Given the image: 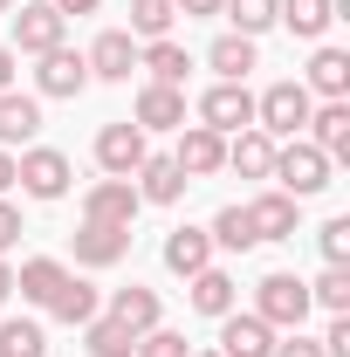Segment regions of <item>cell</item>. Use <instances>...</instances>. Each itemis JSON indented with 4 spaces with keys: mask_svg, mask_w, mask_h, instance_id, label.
<instances>
[{
    "mask_svg": "<svg viewBox=\"0 0 350 357\" xmlns=\"http://www.w3.org/2000/svg\"><path fill=\"white\" fill-rule=\"evenodd\" d=\"M330 172H337V165H330V158H323L309 137H289V144H275V165H268V178H275L289 199H309V192H323V185H330Z\"/></svg>",
    "mask_w": 350,
    "mask_h": 357,
    "instance_id": "cell-1",
    "label": "cell"
},
{
    "mask_svg": "<svg viewBox=\"0 0 350 357\" xmlns=\"http://www.w3.org/2000/svg\"><path fill=\"white\" fill-rule=\"evenodd\" d=\"M309 110H316V96H309L303 83H268L261 96H254V131H268V137H303L309 131Z\"/></svg>",
    "mask_w": 350,
    "mask_h": 357,
    "instance_id": "cell-2",
    "label": "cell"
},
{
    "mask_svg": "<svg viewBox=\"0 0 350 357\" xmlns=\"http://www.w3.org/2000/svg\"><path fill=\"white\" fill-rule=\"evenodd\" d=\"M309 310H316L309 303V282H296V275H261L254 282V316L268 330H303Z\"/></svg>",
    "mask_w": 350,
    "mask_h": 357,
    "instance_id": "cell-3",
    "label": "cell"
},
{
    "mask_svg": "<svg viewBox=\"0 0 350 357\" xmlns=\"http://www.w3.org/2000/svg\"><path fill=\"white\" fill-rule=\"evenodd\" d=\"M14 185H21L28 199H62V192H69V158L48 151V144H28V151L14 158Z\"/></svg>",
    "mask_w": 350,
    "mask_h": 357,
    "instance_id": "cell-4",
    "label": "cell"
},
{
    "mask_svg": "<svg viewBox=\"0 0 350 357\" xmlns=\"http://www.w3.org/2000/svg\"><path fill=\"white\" fill-rule=\"evenodd\" d=\"M199 124L220 131V137L248 131V124H254V96H248V83H213L206 96H199Z\"/></svg>",
    "mask_w": 350,
    "mask_h": 357,
    "instance_id": "cell-5",
    "label": "cell"
},
{
    "mask_svg": "<svg viewBox=\"0 0 350 357\" xmlns=\"http://www.w3.org/2000/svg\"><path fill=\"white\" fill-rule=\"evenodd\" d=\"M137 206H144V199H137L131 178H96L83 192V220H96V227H131Z\"/></svg>",
    "mask_w": 350,
    "mask_h": 357,
    "instance_id": "cell-6",
    "label": "cell"
},
{
    "mask_svg": "<svg viewBox=\"0 0 350 357\" xmlns=\"http://www.w3.org/2000/svg\"><path fill=\"white\" fill-rule=\"evenodd\" d=\"M144 158H151V151H144V131H137L131 117H124V124H103V131H96V165H103L110 178H131Z\"/></svg>",
    "mask_w": 350,
    "mask_h": 357,
    "instance_id": "cell-7",
    "label": "cell"
},
{
    "mask_svg": "<svg viewBox=\"0 0 350 357\" xmlns=\"http://www.w3.org/2000/svg\"><path fill=\"white\" fill-rule=\"evenodd\" d=\"M172 165L185 178H213L220 165H227V137L206 131V124H178V151H172Z\"/></svg>",
    "mask_w": 350,
    "mask_h": 357,
    "instance_id": "cell-8",
    "label": "cell"
},
{
    "mask_svg": "<svg viewBox=\"0 0 350 357\" xmlns=\"http://www.w3.org/2000/svg\"><path fill=\"white\" fill-rule=\"evenodd\" d=\"M83 62H89V76H96V83H131V69H137V42L124 35V28H103V35L89 42Z\"/></svg>",
    "mask_w": 350,
    "mask_h": 357,
    "instance_id": "cell-9",
    "label": "cell"
},
{
    "mask_svg": "<svg viewBox=\"0 0 350 357\" xmlns=\"http://www.w3.org/2000/svg\"><path fill=\"white\" fill-rule=\"evenodd\" d=\"M14 48H21V55H48V48H62V14H55L48 0L14 7Z\"/></svg>",
    "mask_w": 350,
    "mask_h": 357,
    "instance_id": "cell-10",
    "label": "cell"
},
{
    "mask_svg": "<svg viewBox=\"0 0 350 357\" xmlns=\"http://www.w3.org/2000/svg\"><path fill=\"white\" fill-rule=\"evenodd\" d=\"M309 144L330 158V165H350V103L330 96L323 110H309Z\"/></svg>",
    "mask_w": 350,
    "mask_h": 357,
    "instance_id": "cell-11",
    "label": "cell"
},
{
    "mask_svg": "<svg viewBox=\"0 0 350 357\" xmlns=\"http://www.w3.org/2000/svg\"><path fill=\"white\" fill-rule=\"evenodd\" d=\"M268 351H275V330H268L254 310H248V316H241V310L220 316V357H268Z\"/></svg>",
    "mask_w": 350,
    "mask_h": 357,
    "instance_id": "cell-12",
    "label": "cell"
},
{
    "mask_svg": "<svg viewBox=\"0 0 350 357\" xmlns=\"http://www.w3.org/2000/svg\"><path fill=\"white\" fill-rule=\"evenodd\" d=\"M35 89H42V96H83L89 89V62L76 48H48L42 69H35Z\"/></svg>",
    "mask_w": 350,
    "mask_h": 357,
    "instance_id": "cell-13",
    "label": "cell"
},
{
    "mask_svg": "<svg viewBox=\"0 0 350 357\" xmlns=\"http://www.w3.org/2000/svg\"><path fill=\"white\" fill-rule=\"evenodd\" d=\"M178 124H185V89H172V83L137 89V131H178Z\"/></svg>",
    "mask_w": 350,
    "mask_h": 357,
    "instance_id": "cell-14",
    "label": "cell"
},
{
    "mask_svg": "<svg viewBox=\"0 0 350 357\" xmlns=\"http://www.w3.org/2000/svg\"><path fill=\"white\" fill-rule=\"evenodd\" d=\"M131 255V227H96L83 220V234H76V261L83 268H117Z\"/></svg>",
    "mask_w": 350,
    "mask_h": 357,
    "instance_id": "cell-15",
    "label": "cell"
},
{
    "mask_svg": "<svg viewBox=\"0 0 350 357\" xmlns=\"http://www.w3.org/2000/svg\"><path fill=\"white\" fill-rule=\"evenodd\" d=\"M165 268L185 275V282H192L199 268H213V234H206V227H172V234H165Z\"/></svg>",
    "mask_w": 350,
    "mask_h": 357,
    "instance_id": "cell-16",
    "label": "cell"
},
{
    "mask_svg": "<svg viewBox=\"0 0 350 357\" xmlns=\"http://www.w3.org/2000/svg\"><path fill=\"white\" fill-rule=\"evenodd\" d=\"M158 316H165V303H158V289H144V282H131V289H117V296H110V323H124L131 337L158 330Z\"/></svg>",
    "mask_w": 350,
    "mask_h": 357,
    "instance_id": "cell-17",
    "label": "cell"
},
{
    "mask_svg": "<svg viewBox=\"0 0 350 357\" xmlns=\"http://www.w3.org/2000/svg\"><path fill=\"white\" fill-rule=\"evenodd\" d=\"M296 213H303V199H289L282 185H275V192H261V199L248 206V220H254V234H261V241H296Z\"/></svg>",
    "mask_w": 350,
    "mask_h": 357,
    "instance_id": "cell-18",
    "label": "cell"
},
{
    "mask_svg": "<svg viewBox=\"0 0 350 357\" xmlns=\"http://www.w3.org/2000/svg\"><path fill=\"white\" fill-rule=\"evenodd\" d=\"M131 185H137V199H151V206H172V199L192 185V178L178 172L172 158H144V165L131 172Z\"/></svg>",
    "mask_w": 350,
    "mask_h": 357,
    "instance_id": "cell-19",
    "label": "cell"
},
{
    "mask_svg": "<svg viewBox=\"0 0 350 357\" xmlns=\"http://www.w3.org/2000/svg\"><path fill=\"white\" fill-rule=\"evenodd\" d=\"M35 131H42V103H35V96H21V89H7V96H0V151L28 144Z\"/></svg>",
    "mask_w": 350,
    "mask_h": 357,
    "instance_id": "cell-20",
    "label": "cell"
},
{
    "mask_svg": "<svg viewBox=\"0 0 350 357\" xmlns=\"http://www.w3.org/2000/svg\"><path fill=\"white\" fill-rule=\"evenodd\" d=\"M227 165H234L241 178H268V165H275V137L254 131V124L234 131V137H227Z\"/></svg>",
    "mask_w": 350,
    "mask_h": 357,
    "instance_id": "cell-21",
    "label": "cell"
},
{
    "mask_svg": "<svg viewBox=\"0 0 350 357\" xmlns=\"http://www.w3.org/2000/svg\"><path fill=\"white\" fill-rule=\"evenodd\" d=\"M137 69H151V83H185V69H192V55H185V42H172V35H165V42H144L137 48Z\"/></svg>",
    "mask_w": 350,
    "mask_h": 357,
    "instance_id": "cell-22",
    "label": "cell"
},
{
    "mask_svg": "<svg viewBox=\"0 0 350 357\" xmlns=\"http://www.w3.org/2000/svg\"><path fill=\"white\" fill-rule=\"evenodd\" d=\"M303 89H309V96H323V103H330V96H350V55H344V48H316Z\"/></svg>",
    "mask_w": 350,
    "mask_h": 357,
    "instance_id": "cell-23",
    "label": "cell"
},
{
    "mask_svg": "<svg viewBox=\"0 0 350 357\" xmlns=\"http://www.w3.org/2000/svg\"><path fill=\"white\" fill-rule=\"evenodd\" d=\"M234 303H241V289H234L227 268H199V275H192V310L199 316H227Z\"/></svg>",
    "mask_w": 350,
    "mask_h": 357,
    "instance_id": "cell-24",
    "label": "cell"
},
{
    "mask_svg": "<svg viewBox=\"0 0 350 357\" xmlns=\"http://www.w3.org/2000/svg\"><path fill=\"white\" fill-rule=\"evenodd\" d=\"M206 234H213V248H227V255H248V248H261V234H254V220H248V206H220Z\"/></svg>",
    "mask_w": 350,
    "mask_h": 357,
    "instance_id": "cell-25",
    "label": "cell"
},
{
    "mask_svg": "<svg viewBox=\"0 0 350 357\" xmlns=\"http://www.w3.org/2000/svg\"><path fill=\"white\" fill-rule=\"evenodd\" d=\"M62 275H69L62 261L35 255V261H21V275H14V296H28V303H42V310H48V296L62 289Z\"/></svg>",
    "mask_w": 350,
    "mask_h": 357,
    "instance_id": "cell-26",
    "label": "cell"
},
{
    "mask_svg": "<svg viewBox=\"0 0 350 357\" xmlns=\"http://www.w3.org/2000/svg\"><path fill=\"white\" fill-rule=\"evenodd\" d=\"M172 21H178V7L172 0H131V42H165L172 35Z\"/></svg>",
    "mask_w": 350,
    "mask_h": 357,
    "instance_id": "cell-27",
    "label": "cell"
},
{
    "mask_svg": "<svg viewBox=\"0 0 350 357\" xmlns=\"http://www.w3.org/2000/svg\"><path fill=\"white\" fill-rule=\"evenodd\" d=\"M206 62L220 69V83H248V69H254V42H248V35H220V42L206 48Z\"/></svg>",
    "mask_w": 350,
    "mask_h": 357,
    "instance_id": "cell-28",
    "label": "cell"
},
{
    "mask_svg": "<svg viewBox=\"0 0 350 357\" xmlns=\"http://www.w3.org/2000/svg\"><path fill=\"white\" fill-rule=\"evenodd\" d=\"M275 21H289V35H303V42H316L337 14H330V0H282L275 7Z\"/></svg>",
    "mask_w": 350,
    "mask_h": 357,
    "instance_id": "cell-29",
    "label": "cell"
},
{
    "mask_svg": "<svg viewBox=\"0 0 350 357\" xmlns=\"http://www.w3.org/2000/svg\"><path fill=\"white\" fill-rule=\"evenodd\" d=\"M83 344H89V357H131L137 351V337L124 330V323H110V316H89V323H83Z\"/></svg>",
    "mask_w": 350,
    "mask_h": 357,
    "instance_id": "cell-30",
    "label": "cell"
},
{
    "mask_svg": "<svg viewBox=\"0 0 350 357\" xmlns=\"http://www.w3.org/2000/svg\"><path fill=\"white\" fill-rule=\"evenodd\" d=\"M48 316H62V323H89V316H96V289L76 282V275H62V289L48 296Z\"/></svg>",
    "mask_w": 350,
    "mask_h": 357,
    "instance_id": "cell-31",
    "label": "cell"
},
{
    "mask_svg": "<svg viewBox=\"0 0 350 357\" xmlns=\"http://www.w3.org/2000/svg\"><path fill=\"white\" fill-rule=\"evenodd\" d=\"M42 351H48V337H42V323H35V316L0 323V357H42Z\"/></svg>",
    "mask_w": 350,
    "mask_h": 357,
    "instance_id": "cell-32",
    "label": "cell"
},
{
    "mask_svg": "<svg viewBox=\"0 0 350 357\" xmlns=\"http://www.w3.org/2000/svg\"><path fill=\"white\" fill-rule=\"evenodd\" d=\"M275 7H282V0H227L220 14L234 21V35H248V42H254L261 28H275Z\"/></svg>",
    "mask_w": 350,
    "mask_h": 357,
    "instance_id": "cell-33",
    "label": "cell"
},
{
    "mask_svg": "<svg viewBox=\"0 0 350 357\" xmlns=\"http://www.w3.org/2000/svg\"><path fill=\"white\" fill-rule=\"evenodd\" d=\"M309 303H323L330 316H350V268H323L309 282Z\"/></svg>",
    "mask_w": 350,
    "mask_h": 357,
    "instance_id": "cell-34",
    "label": "cell"
},
{
    "mask_svg": "<svg viewBox=\"0 0 350 357\" xmlns=\"http://www.w3.org/2000/svg\"><path fill=\"white\" fill-rule=\"evenodd\" d=\"M131 357H192V344H185L178 330H165V323H158V330H144V337H137Z\"/></svg>",
    "mask_w": 350,
    "mask_h": 357,
    "instance_id": "cell-35",
    "label": "cell"
},
{
    "mask_svg": "<svg viewBox=\"0 0 350 357\" xmlns=\"http://www.w3.org/2000/svg\"><path fill=\"white\" fill-rule=\"evenodd\" d=\"M316 241H323V261L330 268H350V220H330Z\"/></svg>",
    "mask_w": 350,
    "mask_h": 357,
    "instance_id": "cell-36",
    "label": "cell"
},
{
    "mask_svg": "<svg viewBox=\"0 0 350 357\" xmlns=\"http://www.w3.org/2000/svg\"><path fill=\"white\" fill-rule=\"evenodd\" d=\"M323 357H350V316L330 323V337H323Z\"/></svg>",
    "mask_w": 350,
    "mask_h": 357,
    "instance_id": "cell-37",
    "label": "cell"
},
{
    "mask_svg": "<svg viewBox=\"0 0 350 357\" xmlns=\"http://www.w3.org/2000/svg\"><path fill=\"white\" fill-rule=\"evenodd\" d=\"M268 357H323V344H309L303 330H296V337H289V344H275V351Z\"/></svg>",
    "mask_w": 350,
    "mask_h": 357,
    "instance_id": "cell-38",
    "label": "cell"
},
{
    "mask_svg": "<svg viewBox=\"0 0 350 357\" xmlns=\"http://www.w3.org/2000/svg\"><path fill=\"white\" fill-rule=\"evenodd\" d=\"M14 241H21V213H14V206H7V199H0V255H7V248H14Z\"/></svg>",
    "mask_w": 350,
    "mask_h": 357,
    "instance_id": "cell-39",
    "label": "cell"
},
{
    "mask_svg": "<svg viewBox=\"0 0 350 357\" xmlns=\"http://www.w3.org/2000/svg\"><path fill=\"white\" fill-rule=\"evenodd\" d=\"M48 7H55V14H62V21H69V14H96V7H103V0H48Z\"/></svg>",
    "mask_w": 350,
    "mask_h": 357,
    "instance_id": "cell-40",
    "label": "cell"
},
{
    "mask_svg": "<svg viewBox=\"0 0 350 357\" xmlns=\"http://www.w3.org/2000/svg\"><path fill=\"white\" fill-rule=\"evenodd\" d=\"M178 14H220V7H227V0H172Z\"/></svg>",
    "mask_w": 350,
    "mask_h": 357,
    "instance_id": "cell-41",
    "label": "cell"
},
{
    "mask_svg": "<svg viewBox=\"0 0 350 357\" xmlns=\"http://www.w3.org/2000/svg\"><path fill=\"white\" fill-rule=\"evenodd\" d=\"M14 89V48H0V96Z\"/></svg>",
    "mask_w": 350,
    "mask_h": 357,
    "instance_id": "cell-42",
    "label": "cell"
},
{
    "mask_svg": "<svg viewBox=\"0 0 350 357\" xmlns=\"http://www.w3.org/2000/svg\"><path fill=\"white\" fill-rule=\"evenodd\" d=\"M14 185V151H0V192Z\"/></svg>",
    "mask_w": 350,
    "mask_h": 357,
    "instance_id": "cell-43",
    "label": "cell"
},
{
    "mask_svg": "<svg viewBox=\"0 0 350 357\" xmlns=\"http://www.w3.org/2000/svg\"><path fill=\"white\" fill-rule=\"evenodd\" d=\"M7 296H14V268L0 261V303H7Z\"/></svg>",
    "mask_w": 350,
    "mask_h": 357,
    "instance_id": "cell-44",
    "label": "cell"
},
{
    "mask_svg": "<svg viewBox=\"0 0 350 357\" xmlns=\"http://www.w3.org/2000/svg\"><path fill=\"white\" fill-rule=\"evenodd\" d=\"M0 14H14V0H0Z\"/></svg>",
    "mask_w": 350,
    "mask_h": 357,
    "instance_id": "cell-45",
    "label": "cell"
},
{
    "mask_svg": "<svg viewBox=\"0 0 350 357\" xmlns=\"http://www.w3.org/2000/svg\"><path fill=\"white\" fill-rule=\"evenodd\" d=\"M192 357H220V351H192Z\"/></svg>",
    "mask_w": 350,
    "mask_h": 357,
    "instance_id": "cell-46",
    "label": "cell"
}]
</instances>
